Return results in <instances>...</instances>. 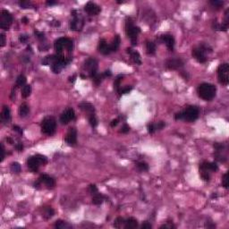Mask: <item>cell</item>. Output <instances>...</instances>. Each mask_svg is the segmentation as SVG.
Here are the masks:
<instances>
[{"instance_id":"1","label":"cell","mask_w":229,"mask_h":229,"mask_svg":"<svg viewBox=\"0 0 229 229\" xmlns=\"http://www.w3.org/2000/svg\"><path fill=\"white\" fill-rule=\"evenodd\" d=\"M54 48L58 56L72 61L71 53L73 49V43L72 40L68 38H59L55 41Z\"/></svg>"},{"instance_id":"2","label":"cell","mask_w":229,"mask_h":229,"mask_svg":"<svg viewBox=\"0 0 229 229\" xmlns=\"http://www.w3.org/2000/svg\"><path fill=\"white\" fill-rule=\"evenodd\" d=\"M199 108L194 106H190L184 110L176 114L175 119L176 120H184L186 122H193L199 117Z\"/></svg>"},{"instance_id":"3","label":"cell","mask_w":229,"mask_h":229,"mask_svg":"<svg viewBox=\"0 0 229 229\" xmlns=\"http://www.w3.org/2000/svg\"><path fill=\"white\" fill-rule=\"evenodd\" d=\"M197 92L200 99L209 101L215 98L216 93H217V88L213 84L204 83H201L200 85H199V87L197 89Z\"/></svg>"},{"instance_id":"4","label":"cell","mask_w":229,"mask_h":229,"mask_svg":"<svg viewBox=\"0 0 229 229\" xmlns=\"http://www.w3.org/2000/svg\"><path fill=\"white\" fill-rule=\"evenodd\" d=\"M210 52H212V48L209 45L201 43L199 46L192 48V55L199 63L203 64V63H206L208 60L207 53H210Z\"/></svg>"},{"instance_id":"5","label":"cell","mask_w":229,"mask_h":229,"mask_svg":"<svg viewBox=\"0 0 229 229\" xmlns=\"http://www.w3.org/2000/svg\"><path fill=\"white\" fill-rule=\"evenodd\" d=\"M125 32L128 38H130L132 46L137 45V37L140 32V29L133 25L132 20L130 17H127L125 21Z\"/></svg>"},{"instance_id":"6","label":"cell","mask_w":229,"mask_h":229,"mask_svg":"<svg viewBox=\"0 0 229 229\" xmlns=\"http://www.w3.org/2000/svg\"><path fill=\"white\" fill-rule=\"evenodd\" d=\"M47 162H48V159L45 156L38 154V155L29 158V159L27 160V166L31 172L36 173V172H38L40 167L45 166L47 164Z\"/></svg>"},{"instance_id":"7","label":"cell","mask_w":229,"mask_h":229,"mask_svg":"<svg viewBox=\"0 0 229 229\" xmlns=\"http://www.w3.org/2000/svg\"><path fill=\"white\" fill-rule=\"evenodd\" d=\"M56 130V122L53 116H47L41 122V132L46 135H53Z\"/></svg>"},{"instance_id":"8","label":"cell","mask_w":229,"mask_h":229,"mask_svg":"<svg viewBox=\"0 0 229 229\" xmlns=\"http://www.w3.org/2000/svg\"><path fill=\"white\" fill-rule=\"evenodd\" d=\"M217 77L218 82L223 85L229 83V65L228 64H221L217 68Z\"/></svg>"},{"instance_id":"9","label":"cell","mask_w":229,"mask_h":229,"mask_svg":"<svg viewBox=\"0 0 229 229\" xmlns=\"http://www.w3.org/2000/svg\"><path fill=\"white\" fill-rule=\"evenodd\" d=\"M71 14H72L73 19L70 22V29L74 31H82V29L83 28V25H84V19L83 18V16L78 15L75 10L72 11Z\"/></svg>"},{"instance_id":"10","label":"cell","mask_w":229,"mask_h":229,"mask_svg":"<svg viewBox=\"0 0 229 229\" xmlns=\"http://www.w3.org/2000/svg\"><path fill=\"white\" fill-rule=\"evenodd\" d=\"M13 16L7 10H2L1 17H0V27L5 31H8L12 23H13Z\"/></svg>"},{"instance_id":"11","label":"cell","mask_w":229,"mask_h":229,"mask_svg":"<svg viewBox=\"0 0 229 229\" xmlns=\"http://www.w3.org/2000/svg\"><path fill=\"white\" fill-rule=\"evenodd\" d=\"M84 67L85 69L88 71L90 77L92 79L94 76L98 73V61L94 58H89L85 61L84 64Z\"/></svg>"},{"instance_id":"12","label":"cell","mask_w":229,"mask_h":229,"mask_svg":"<svg viewBox=\"0 0 229 229\" xmlns=\"http://www.w3.org/2000/svg\"><path fill=\"white\" fill-rule=\"evenodd\" d=\"M75 117L74 110L72 108L65 109L60 116V122L62 124H67L71 120H73Z\"/></svg>"},{"instance_id":"13","label":"cell","mask_w":229,"mask_h":229,"mask_svg":"<svg viewBox=\"0 0 229 229\" xmlns=\"http://www.w3.org/2000/svg\"><path fill=\"white\" fill-rule=\"evenodd\" d=\"M65 141L69 146H75L77 144V132H76L75 128H70L67 132Z\"/></svg>"},{"instance_id":"14","label":"cell","mask_w":229,"mask_h":229,"mask_svg":"<svg viewBox=\"0 0 229 229\" xmlns=\"http://www.w3.org/2000/svg\"><path fill=\"white\" fill-rule=\"evenodd\" d=\"M184 65V61L181 58H171L166 62V66L169 70H177Z\"/></svg>"},{"instance_id":"15","label":"cell","mask_w":229,"mask_h":229,"mask_svg":"<svg viewBox=\"0 0 229 229\" xmlns=\"http://www.w3.org/2000/svg\"><path fill=\"white\" fill-rule=\"evenodd\" d=\"M84 10L90 15H98L101 12V8L93 2H88L84 7Z\"/></svg>"},{"instance_id":"16","label":"cell","mask_w":229,"mask_h":229,"mask_svg":"<svg viewBox=\"0 0 229 229\" xmlns=\"http://www.w3.org/2000/svg\"><path fill=\"white\" fill-rule=\"evenodd\" d=\"M218 170V166L215 162L204 161L200 165V171H207L209 173L217 172Z\"/></svg>"},{"instance_id":"17","label":"cell","mask_w":229,"mask_h":229,"mask_svg":"<svg viewBox=\"0 0 229 229\" xmlns=\"http://www.w3.org/2000/svg\"><path fill=\"white\" fill-rule=\"evenodd\" d=\"M39 182L40 183V184H44L48 189L54 188V186L56 185L55 180L48 175H41L39 178Z\"/></svg>"},{"instance_id":"18","label":"cell","mask_w":229,"mask_h":229,"mask_svg":"<svg viewBox=\"0 0 229 229\" xmlns=\"http://www.w3.org/2000/svg\"><path fill=\"white\" fill-rule=\"evenodd\" d=\"M161 40L166 44V46L168 47V48L170 51L174 50V48H175V39H174V37L172 35H169V34L163 35V36H161Z\"/></svg>"},{"instance_id":"19","label":"cell","mask_w":229,"mask_h":229,"mask_svg":"<svg viewBox=\"0 0 229 229\" xmlns=\"http://www.w3.org/2000/svg\"><path fill=\"white\" fill-rule=\"evenodd\" d=\"M98 50L103 55H109L111 53L110 46L107 43V41L104 39L100 40L98 45Z\"/></svg>"},{"instance_id":"20","label":"cell","mask_w":229,"mask_h":229,"mask_svg":"<svg viewBox=\"0 0 229 229\" xmlns=\"http://www.w3.org/2000/svg\"><path fill=\"white\" fill-rule=\"evenodd\" d=\"M80 108L84 111L85 113H87L89 116H91V115H95V108H94V106L91 105V103H88V102H83L79 105Z\"/></svg>"},{"instance_id":"21","label":"cell","mask_w":229,"mask_h":229,"mask_svg":"<svg viewBox=\"0 0 229 229\" xmlns=\"http://www.w3.org/2000/svg\"><path fill=\"white\" fill-rule=\"evenodd\" d=\"M127 53L130 54L131 56V58L132 59V61L135 63V64H141V60H140V56L139 54V52H137L136 50H133L132 48H127L126 49Z\"/></svg>"},{"instance_id":"22","label":"cell","mask_w":229,"mask_h":229,"mask_svg":"<svg viewBox=\"0 0 229 229\" xmlns=\"http://www.w3.org/2000/svg\"><path fill=\"white\" fill-rule=\"evenodd\" d=\"M11 119V111L8 106H4L2 112H1V120L4 123H7L8 121H10Z\"/></svg>"},{"instance_id":"23","label":"cell","mask_w":229,"mask_h":229,"mask_svg":"<svg viewBox=\"0 0 229 229\" xmlns=\"http://www.w3.org/2000/svg\"><path fill=\"white\" fill-rule=\"evenodd\" d=\"M137 226H138V221L134 217H129L124 221V227L126 229H132V228H136Z\"/></svg>"},{"instance_id":"24","label":"cell","mask_w":229,"mask_h":229,"mask_svg":"<svg viewBox=\"0 0 229 229\" xmlns=\"http://www.w3.org/2000/svg\"><path fill=\"white\" fill-rule=\"evenodd\" d=\"M120 42H121V39L118 35H116L112 40V43L109 45L110 46V49H111V52H116L117 51L119 46H120Z\"/></svg>"},{"instance_id":"25","label":"cell","mask_w":229,"mask_h":229,"mask_svg":"<svg viewBox=\"0 0 229 229\" xmlns=\"http://www.w3.org/2000/svg\"><path fill=\"white\" fill-rule=\"evenodd\" d=\"M30 113V108L27 104L23 103L20 106L19 108V115L21 117H25L28 116V114Z\"/></svg>"},{"instance_id":"26","label":"cell","mask_w":229,"mask_h":229,"mask_svg":"<svg viewBox=\"0 0 229 229\" xmlns=\"http://www.w3.org/2000/svg\"><path fill=\"white\" fill-rule=\"evenodd\" d=\"M104 199H105L104 195L101 194V193H100V192H98V193H96V194L93 195L92 203L95 204V205H100V204H102V202L104 201Z\"/></svg>"},{"instance_id":"27","label":"cell","mask_w":229,"mask_h":229,"mask_svg":"<svg viewBox=\"0 0 229 229\" xmlns=\"http://www.w3.org/2000/svg\"><path fill=\"white\" fill-rule=\"evenodd\" d=\"M55 227H56V228H58V229H66V228H72V225L68 224V223L65 222V221L57 220V221H56Z\"/></svg>"},{"instance_id":"28","label":"cell","mask_w":229,"mask_h":229,"mask_svg":"<svg viewBox=\"0 0 229 229\" xmlns=\"http://www.w3.org/2000/svg\"><path fill=\"white\" fill-rule=\"evenodd\" d=\"M54 214H55L54 209L51 207H47V208H44V211H43L42 216L45 219H49L54 216Z\"/></svg>"},{"instance_id":"29","label":"cell","mask_w":229,"mask_h":229,"mask_svg":"<svg viewBox=\"0 0 229 229\" xmlns=\"http://www.w3.org/2000/svg\"><path fill=\"white\" fill-rule=\"evenodd\" d=\"M146 49H147L148 54L154 55L156 52V45L152 41H147L146 42Z\"/></svg>"},{"instance_id":"30","label":"cell","mask_w":229,"mask_h":229,"mask_svg":"<svg viewBox=\"0 0 229 229\" xmlns=\"http://www.w3.org/2000/svg\"><path fill=\"white\" fill-rule=\"evenodd\" d=\"M56 58V55H50V56H47L46 57H44V59L42 60V64L43 65H48V64H52L55 60Z\"/></svg>"},{"instance_id":"31","label":"cell","mask_w":229,"mask_h":229,"mask_svg":"<svg viewBox=\"0 0 229 229\" xmlns=\"http://www.w3.org/2000/svg\"><path fill=\"white\" fill-rule=\"evenodd\" d=\"M31 85H29V84L24 85L23 87V89H22V97L26 99V98H28L31 95Z\"/></svg>"},{"instance_id":"32","label":"cell","mask_w":229,"mask_h":229,"mask_svg":"<svg viewBox=\"0 0 229 229\" xmlns=\"http://www.w3.org/2000/svg\"><path fill=\"white\" fill-rule=\"evenodd\" d=\"M10 169L13 173L19 174L22 170V168H21V165L18 162H13L10 166Z\"/></svg>"},{"instance_id":"33","label":"cell","mask_w":229,"mask_h":229,"mask_svg":"<svg viewBox=\"0 0 229 229\" xmlns=\"http://www.w3.org/2000/svg\"><path fill=\"white\" fill-rule=\"evenodd\" d=\"M26 83V77L24 75H23V74H21V75H19L18 77H17V79H16V85H17V87H23L24 85H26L25 84Z\"/></svg>"},{"instance_id":"34","label":"cell","mask_w":229,"mask_h":229,"mask_svg":"<svg viewBox=\"0 0 229 229\" xmlns=\"http://www.w3.org/2000/svg\"><path fill=\"white\" fill-rule=\"evenodd\" d=\"M123 75H118L116 79H115V82H114V89L118 92L119 90H120V85H121V82L123 80Z\"/></svg>"},{"instance_id":"35","label":"cell","mask_w":229,"mask_h":229,"mask_svg":"<svg viewBox=\"0 0 229 229\" xmlns=\"http://www.w3.org/2000/svg\"><path fill=\"white\" fill-rule=\"evenodd\" d=\"M104 78H105V77H104L103 73H100H100H97V74L94 76V77L92 78V81H93V83H94L96 85H100Z\"/></svg>"},{"instance_id":"36","label":"cell","mask_w":229,"mask_h":229,"mask_svg":"<svg viewBox=\"0 0 229 229\" xmlns=\"http://www.w3.org/2000/svg\"><path fill=\"white\" fill-rule=\"evenodd\" d=\"M136 167L140 171H148L149 170V165L146 162H143V161L138 162L136 164Z\"/></svg>"},{"instance_id":"37","label":"cell","mask_w":229,"mask_h":229,"mask_svg":"<svg viewBox=\"0 0 229 229\" xmlns=\"http://www.w3.org/2000/svg\"><path fill=\"white\" fill-rule=\"evenodd\" d=\"M124 219L123 217H117L116 220H115V223H114V226L116 227V228H121L122 226L124 225Z\"/></svg>"},{"instance_id":"38","label":"cell","mask_w":229,"mask_h":229,"mask_svg":"<svg viewBox=\"0 0 229 229\" xmlns=\"http://www.w3.org/2000/svg\"><path fill=\"white\" fill-rule=\"evenodd\" d=\"M89 122H90V124H91L93 128L98 125V120H97L95 115L89 116Z\"/></svg>"},{"instance_id":"39","label":"cell","mask_w":229,"mask_h":229,"mask_svg":"<svg viewBox=\"0 0 229 229\" xmlns=\"http://www.w3.org/2000/svg\"><path fill=\"white\" fill-rule=\"evenodd\" d=\"M222 185H223L225 189H227V188H228L229 184H228V173H227V172L223 176V179H222Z\"/></svg>"},{"instance_id":"40","label":"cell","mask_w":229,"mask_h":229,"mask_svg":"<svg viewBox=\"0 0 229 229\" xmlns=\"http://www.w3.org/2000/svg\"><path fill=\"white\" fill-rule=\"evenodd\" d=\"M132 86H125L124 88L120 89L118 92H119L120 94H126V93H129V92L132 91Z\"/></svg>"},{"instance_id":"41","label":"cell","mask_w":229,"mask_h":229,"mask_svg":"<svg viewBox=\"0 0 229 229\" xmlns=\"http://www.w3.org/2000/svg\"><path fill=\"white\" fill-rule=\"evenodd\" d=\"M157 131L156 129V124H149L148 125V132L149 133H154Z\"/></svg>"},{"instance_id":"42","label":"cell","mask_w":229,"mask_h":229,"mask_svg":"<svg viewBox=\"0 0 229 229\" xmlns=\"http://www.w3.org/2000/svg\"><path fill=\"white\" fill-rule=\"evenodd\" d=\"M210 4H211L213 7H217V8H220V7L224 5V2H222V1H217V0H215V1H210Z\"/></svg>"},{"instance_id":"43","label":"cell","mask_w":229,"mask_h":229,"mask_svg":"<svg viewBox=\"0 0 229 229\" xmlns=\"http://www.w3.org/2000/svg\"><path fill=\"white\" fill-rule=\"evenodd\" d=\"M89 191H90V192H91L92 195H94V194H96V193L99 192L98 188H97V186H96L95 184H91L90 187H89Z\"/></svg>"},{"instance_id":"44","label":"cell","mask_w":229,"mask_h":229,"mask_svg":"<svg viewBox=\"0 0 229 229\" xmlns=\"http://www.w3.org/2000/svg\"><path fill=\"white\" fill-rule=\"evenodd\" d=\"M19 4H20L21 8H23V9L29 8V7H30V2H28V1H21Z\"/></svg>"},{"instance_id":"45","label":"cell","mask_w":229,"mask_h":229,"mask_svg":"<svg viewBox=\"0 0 229 229\" xmlns=\"http://www.w3.org/2000/svg\"><path fill=\"white\" fill-rule=\"evenodd\" d=\"M156 124V129L157 130H162L164 127H165V123L164 122H162V121H160V122H159V123H157V124Z\"/></svg>"},{"instance_id":"46","label":"cell","mask_w":229,"mask_h":229,"mask_svg":"<svg viewBox=\"0 0 229 229\" xmlns=\"http://www.w3.org/2000/svg\"><path fill=\"white\" fill-rule=\"evenodd\" d=\"M130 131V127H129V125H127V124H124L123 126H122V128H121V132L122 133H127L128 132Z\"/></svg>"},{"instance_id":"47","label":"cell","mask_w":229,"mask_h":229,"mask_svg":"<svg viewBox=\"0 0 229 229\" xmlns=\"http://www.w3.org/2000/svg\"><path fill=\"white\" fill-rule=\"evenodd\" d=\"M34 33H35V35L37 36V38H38L39 40H45V34H44L43 32L35 31Z\"/></svg>"},{"instance_id":"48","label":"cell","mask_w":229,"mask_h":229,"mask_svg":"<svg viewBox=\"0 0 229 229\" xmlns=\"http://www.w3.org/2000/svg\"><path fill=\"white\" fill-rule=\"evenodd\" d=\"M28 39H29V37L27 36V35H20V37H19V40H20V42H22V43H26L27 42V40H28Z\"/></svg>"},{"instance_id":"49","label":"cell","mask_w":229,"mask_h":229,"mask_svg":"<svg viewBox=\"0 0 229 229\" xmlns=\"http://www.w3.org/2000/svg\"><path fill=\"white\" fill-rule=\"evenodd\" d=\"M176 226L173 225V224H171L170 222H168V224H166V225H161L160 226V228H165V229H168V228H175Z\"/></svg>"},{"instance_id":"50","label":"cell","mask_w":229,"mask_h":229,"mask_svg":"<svg viewBox=\"0 0 229 229\" xmlns=\"http://www.w3.org/2000/svg\"><path fill=\"white\" fill-rule=\"evenodd\" d=\"M0 40H1V41H0V43H1V47H4L6 45V36H5V34H3V33L0 34Z\"/></svg>"},{"instance_id":"51","label":"cell","mask_w":229,"mask_h":229,"mask_svg":"<svg viewBox=\"0 0 229 229\" xmlns=\"http://www.w3.org/2000/svg\"><path fill=\"white\" fill-rule=\"evenodd\" d=\"M152 226H151V225L149 224V223H148V222H144L142 225H141V228L142 229H150Z\"/></svg>"},{"instance_id":"52","label":"cell","mask_w":229,"mask_h":229,"mask_svg":"<svg viewBox=\"0 0 229 229\" xmlns=\"http://www.w3.org/2000/svg\"><path fill=\"white\" fill-rule=\"evenodd\" d=\"M15 149H16L18 151H23V143L18 142V143L15 145Z\"/></svg>"},{"instance_id":"53","label":"cell","mask_w":229,"mask_h":229,"mask_svg":"<svg viewBox=\"0 0 229 229\" xmlns=\"http://www.w3.org/2000/svg\"><path fill=\"white\" fill-rule=\"evenodd\" d=\"M5 159V148H4V145L1 144V162L4 160Z\"/></svg>"},{"instance_id":"54","label":"cell","mask_w":229,"mask_h":229,"mask_svg":"<svg viewBox=\"0 0 229 229\" xmlns=\"http://www.w3.org/2000/svg\"><path fill=\"white\" fill-rule=\"evenodd\" d=\"M14 131H15V132H17L19 134H23V130L19 127V126H17V125H14Z\"/></svg>"},{"instance_id":"55","label":"cell","mask_w":229,"mask_h":229,"mask_svg":"<svg viewBox=\"0 0 229 229\" xmlns=\"http://www.w3.org/2000/svg\"><path fill=\"white\" fill-rule=\"evenodd\" d=\"M118 123H119V120H118V119H114V120H112V122H111V124H110V126H111V127H115V126H116V125L118 124Z\"/></svg>"},{"instance_id":"56","label":"cell","mask_w":229,"mask_h":229,"mask_svg":"<svg viewBox=\"0 0 229 229\" xmlns=\"http://www.w3.org/2000/svg\"><path fill=\"white\" fill-rule=\"evenodd\" d=\"M103 75H104L105 78H106V77H110V76H111V72H110L109 70H106V71L103 72Z\"/></svg>"},{"instance_id":"57","label":"cell","mask_w":229,"mask_h":229,"mask_svg":"<svg viewBox=\"0 0 229 229\" xmlns=\"http://www.w3.org/2000/svg\"><path fill=\"white\" fill-rule=\"evenodd\" d=\"M46 4H47L48 6H54V5L56 4V1H47Z\"/></svg>"},{"instance_id":"58","label":"cell","mask_w":229,"mask_h":229,"mask_svg":"<svg viewBox=\"0 0 229 229\" xmlns=\"http://www.w3.org/2000/svg\"><path fill=\"white\" fill-rule=\"evenodd\" d=\"M22 22H23L24 24H27V23H28V22H29V19H28L27 17H23V18L22 19Z\"/></svg>"},{"instance_id":"59","label":"cell","mask_w":229,"mask_h":229,"mask_svg":"<svg viewBox=\"0 0 229 229\" xmlns=\"http://www.w3.org/2000/svg\"><path fill=\"white\" fill-rule=\"evenodd\" d=\"M7 140L9 142V144H13V143H14L13 140H12V139H10V138H7Z\"/></svg>"},{"instance_id":"60","label":"cell","mask_w":229,"mask_h":229,"mask_svg":"<svg viewBox=\"0 0 229 229\" xmlns=\"http://www.w3.org/2000/svg\"><path fill=\"white\" fill-rule=\"evenodd\" d=\"M81 77L84 80V79H86V76L84 75V74H81Z\"/></svg>"}]
</instances>
